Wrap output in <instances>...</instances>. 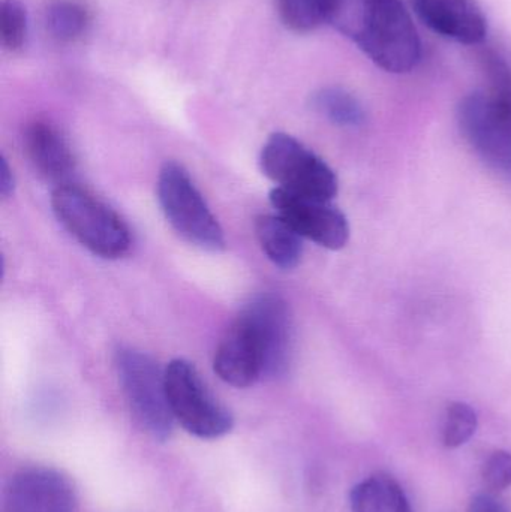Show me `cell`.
<instances>
[{
	"mask_svg": "<svg viewBox=\"0 0 511 512\" xmlns=\"http://www.w3.org/2000/svg\"><path fill=\"white\" fill-rule=\"evenodd\" d=\"M479 427V417L473 406L464 402H453L447 406L443 424L444 447L455 450L467 444Z\"/></svg>",
	"mask_w": 511,
	"mask_h": 512,
	"instance_id": "d6986e66",
	"label": "cell"
},
{
	"mask_svg": "<svg viewBox=\"0 0 511 512\" xmlns=\"http://www.w3.org/2000/svg\"><path fill=\"white\" fill-rule=\"evenodd\" d=\"M353 512H413L401 484L386 474H375L353 487Z\"/></svg>",
	"mask_w": 511,
	"mask_h": 512,
	"instance_id": "2e32d148",
	"label": "cell"
},
{
	"mask_svg": "<svg viewBox=\"0 0 511 512\" xmlns=\"http://www.w3.org/2000/svg\"><path fill=\"white\" fill-rule=\"evenodd\" d=\"M468 512H510L501 504L500 501L488 493L474 496L473 501L470 502Z\"/></svg>",
	"mask_w": 511,
	"mask_h": 512,
	"instance_id": "603a6c76",
	"label": "cell"
},
{
	"mask_svg": "<svg viewBox=\"0 0 511 512\" xmlns=\"http://www.w3.org/2000/svg\"><path fill=\"white\" fill-rule=\"evenodd\" d=\"M426 27L462 45H480L488 36V18L477 0H410Z\"/></svg>",
	"mask_w": 511,
	"mask_h": 512,
	"instance_id": "7c38bea8",
	"label": "cell"
},
{
	"mask_svg": "<svg viewBox=\"0 0 511 512\" xmlns=\"http://www.w3.org/2000/svg\"><path fill=\"white\" fill-rule=\"evenodd\" d=\"M165 388L174 421L189 435L219 439L234 427V417L201 379L194 364L177 358L165 367Z\"/></svg>",
	"mask_w": 511,
	"mask_h": 512,
	"instance_id": "8992f818",
	"label": "cell"
},
{
	"mask_svg": "<svg viewBox=\"0 0 511 512\" xmlns=\"http://www.w3.org/2000/svg\"><path fill=\"white\" fill-rule=\"evenodd\" d=\"M158 201L168 224L182 239L203 251H224L225 236L218 219L188 171L177 162H167L159 171Z\"/></svg>",
	"mask_w": 511,
	"mask_h": 512,
	"instance_id": "3957f363",
	"label": "cell"
},
{
	"mask_svg": "<svg viewBox=\"0 0 511 512\" xmlns=\"http://www.w3.org/2000/svg\"><path fill=\"white\" fill-rule=\"evenodd\" d=\"M242 312L246 313L264 354V378L278 379L287 375L293 360V319L284 298L273 292L255 295Z\"/></svg>",
	"mask_w": 511,
	"mask_h": 512,
	"instance_id": "30bf717a",
	"label": "cell"
},
{
	"mask_svg": "<svg viewBox=\"0 0 511 512\" xmlns=\"http://www.w3.org/2000/svg\"><path fill=\"white\" fill-rule=\"evenodd\" d=\"M261 170L276 188L315 200L333 201L338 195L335 171L291 135L276 132L264 144Z\"/></svg>",
	"mask_w": 511,
	"mask_h": 512,
	"instance_id": "5b68a950",
	"label": "cell"
},
{
	"mask_svg": "<svg viewBox=\"0 0 511 512\" xmlns=\"http://www.w3.org/2000/svg\"><path fill=\"white\" fill-rule=\"evenodd\" d=\"M6 512H75L77 492L66 475L53 468L30 466L9 478Z\"/></svg>",
	"mask_w": 511,
	"mask_h": 512,
	"instance_id": "9c48e42d",
	"label": "cell"
},
{
	"mask_svg": "<svg viewBox=\"0 0 511 512\" xmlns=\"http://www.w3.org/2000/svg\"><path fill=\"white\" fill-rule=\"evenodd\" d=\"M15 179L11 167L5 158L0 159V194L3 198H9L14 194Z\"/></svg>",
	"mask_w": 511,
	"mask_h": 512,
	"instance_id": "cb8c5ba5",
	"label": "cell"
},
{
	"mask_svg": "<svg viewBox=\"0 0 511 512\" xmlns=\"http://www.w3.org/2000/svg\"><path fill=\"white\" fill-rule=\"evenodd\" d=\"M42 23L57 44H75L92 29L93 9L87 0H47Z\"/></svg>",
	"mask_w": 511,
	"mask_h": 512,
	"instance_id": "9a60e30c",
	"label": "cell"
},
{
	"mask_svg": "<svg viewBox=\"0 0 511 512\" xmlns=\"http://www.w3.org/2000/svg\"><path fill=\"white\" fill-rule=\"evenodd\" d=\"M114 363L135 420L156 441L170 439L174 418L168 405L165 370L146 352L131 346H120Z\"/></svg>",
	"mask_w": 511,
	"mask_h": 512,
	"instance_id": "277c9868",
	"label": "cell"
},
{
	"mask_svg": "<svg viewBox=\"0 0 511 512\" xmlns=\"http://www.w3.org/2000/svg\"><path fill=\"white\" fill-rule=\"evenodd\" d=\"M213 369L225 384L236 388L251 387L264 378L263 346L245 312H240L219 342Z\"/></svg>",
	"mask_w": 511,
	"mask_h": 512,
	"instance_id": "8fae6325",
	"label": "cell"
},
{
	"mask_svg": "<svg viewBox=\"0 0 511 512\" xmlns=\"http://www.w3.org/2000/svg\"><path fill=\"white\" fill-rule=\"evenodd\" d=\"M255 234L267 258L281 268L293 270L303 255V239L284 218L261 215L255 219Z\"/></svg>",
	"mask_w": 511,
	"mask_h": 512,
	"instance_id": "5bb4252c",
	"label": "cell"
},
{
	"mask_svg": "<svg viewBox=\"0 0 511 512\" xmlns=\"http://www.w3.org/2000/svg\"><path fill=\"white\" fill-rule=\"evenodd\" d=\"M23 143L27 158L45 180L56 186L71 183L77 162L68 140L53 123L33 120L24 129Z\"/></svg>",
	"mask_w": 511,
	"mask_h": 512,
	"instance_id": "4fadbf2b",
	"label": "cell"
},
{
	"mask_svg": "<svg viewBox=\"0 0 511 512\" xmlns=\"http://www.w3.org/2000/svg\"><path fill=\"white\" fill-rule=\"evenodd\" d=\"M335 0H278L282 24L291 32L309 33L327 24Z\"/></svg>",
	"mask_w": 511,
	"mask_h": 512,
	"instance_id": "ac0fdd59",
	"label": "cell"
},
{
	"mask_svg": "<svg viewBox=\"0 0 511 512\" xmlns=\"http://www.w3.org/2000/svg\"><path fill=\"white\" fill-rule=\"evenodd\" d=\"M312 107L333 125L341 128H359L365 123L366 113L359 99L342 87H324L312 96Z\"/></svg>",
	"mask_w": 511,
	"mask_h": 512,
	"instance_id": "e0dca14e",
	"label": "cell"
},
{
	"mask_svg": "<svg viewBox=\"0 0 511 512\" xmlns=\"http://www.w3.org/2000/svg\"><path fill=\"white\" fill-rule=\"evenodd\" d=\"M459 129L477 155L497 170L511 171V105L477 90L458 105Z\"/></svg>",
	"mask_w": 511,
	"mask_h": 512,
	"instance_id": "52a82bcc",
	"label": "cell"
},
{
	"mask_svg": "<svg viewBox=\"0 0 511 512\" xmlns=\"http://www.w3.org/2000/svg\"><path fill=\"white\" fill-rule=\"evenodd\" d=\"M0 38L9 53H17L26 44L27 11L21 0H2L0 3Z\"/></svg>",
	"mask_w": 511,
	"mask_h": 512,
	"instance_id": "ffe728a7",
	"label": "cell"
},
{
	"mask_svg": "<svg viewBox=\"0 0 511 512\" xmlns=\"http://www.w3.org/2000/svg\"><path fill=\"white\" fill-rule=\"evenodd\" d=\"M482 477L488 489L504 492L511 487V453L498 450L483 463Z\"/></svg>",
	"mask_w": 511,
	"mask_h": 512,
	"instance_id": "7402d4cb",
	"label": "cell"
},
{
	"mask_svg": "<svg viewBox=\"0 0 511 512\" xmlns=\"http://www.w3.org/2000/svg\"><path fill=\"white\" fill-rule=\"evenodd\" d=\"M270 203L302 239L311 240L329 251H339L347 246L350 224L332 201L315 200L275 188L270 192Z\"/></svg>",
	"mask_w": 511,
	"mask_h": 512,
	"instance_id": "ba28073f",
	"label": "cell"
},
{
	"mask_svg": "<svg viewBox=\"0 0 511 512\" xmlns=\"http://www.w3.org/2000/svg\"><path fill=\"white\" fill-rule=\"evenodd\" d=\"M480 63L488 80L489 92L511 105V68L507 60L492 48L480 51Z\"/></svg>",
	"mask_w": 511,
	"mask_h": 512,
	"instance_id": "44dd1931",
	"label": "cell"
},
{
	"mask_svg": "<svg viewBox=\"0 0 511 512\" xmlns=\"http://www.w3.org/2000/svg\"><path fill=\"white\" fill-rule=\"evenodd\" d=\"M327 24L386 72L407 74L422 59L419 33L402 0H335Z\"/></svg>",
	"mask_w": 511,
	"mask_h": 512,
	"instance_id": "6da1fadb",
	"label": "cell"
},
{
	"mask_svg": "<svg viewBox=\"0 0 511 512\" xmlns=\"http://www.w3.org/2000/svg\"><path fill=\"white\" fill-rule=\"evenodd\" d=\"M51 207L60 225L93 255L119 259L131 249L128 225L104 201L81 186H56Z\"/></svg>",
	"mask_w": 511,
	"mask_h": 512,
	"instance_id": "7a4b0ae2",
	"label": "cell"
}]
</instances>
